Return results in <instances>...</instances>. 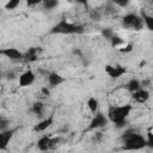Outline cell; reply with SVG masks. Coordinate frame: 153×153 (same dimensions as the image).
I'll list each match as a JSON object with an SVG mask.
<instances>
[{
	"label": "cell",
	"instance_id": "24",
	"mask_svg": "<svg viewBox=\"0 0 153 153\" xmlns=\"http://www.w3.org/2000/svg\"><path fill=\"white\" fill-rule=\"evenodd\" d=\"M19 4H20L19 0H10V1L6 2L5 7H6V10H14L19 6Z\"/></svg>",
	"mask_w": 153,
	"mask_h": 153
},
{
	"label": "cell",
	"instance_id": "12",
	"mask_svg": "<svg viewBox=\"0 0 153 153\" xmlns=\"http://www.w3.org/2000/svg\"><path fill=\"white\" fill-rule=\"evenodd\" d=\"M53 122H54V116H53V115H50L49 117L43 118V120H41L37 124H35L33 130H35L36 133H42V131L47 130V129L53 124Z\"/></svg>",
	"mask_w": 153,
	"mask_h": 153
},
{
	"label": "cell",
	"instance_id": "14",
	"mask_svg": "<svg viewBox=\"0 0 153 153\" xmlns=\"http://www.w3.org/2000/svg\"><path fill=\"white\" fill-rule=\"evenodd\" d=\"M126 88H127L128 92H130V93L133 94L134 92H136V91H139L140 88H142V85H141V81H140L139 79L133 78V79H130V80L126 84Z\"/></svg>",
	"mask_w": 153,
	"mask_h": 153
},
{
	"label": "cell",
	"instance_id": "27",
	"mask_svg": "<svg viewBox=\"0 0 153 153\" xmlns=\"http://www.w3.org/2000/svg\"><path fill=\"white\" fill-rule=\"evenodd\" d=\"M102 139H103V133H100V131H96V133L92 135V142L98 143V142L102 141Z\"/></svg>",
	"mask_w": 153,
	"mask_h": 153
},
{
	"label": "cell",
	"instance_id": "28",
	"mask_svg": "<svg viewBox=\"0 0 153 153\" xmlns=\"http://www.w3.org/2000/svg\"><path fill=\"white\" fill-rule=\"evenodd\" d=\"M118 50H120L121 53H129V51L133 50V45H131L130 43H126V44H124L122 48H120Z\"/></svg>",
	"mask_w": 153,
	"mask_h": 153
},
{
	"label": "cell",
	"instance_id": "31",
	"mask_svg": "<svg viewBox=\"0 0 153 153\" xmlns=\"http://www.w3.org/2000/svg\"><path fill=\"white\" fill-rule=\"evenodd\" d=\"M48 153H49V152H48Z\"/></svg>",
	"mask_w": 153,
	"mask_h": 153
},
{
	"label": "cell",
	"instance_id": "5",
	"mask_svg": "<svg viewBox=\"0 0 153 153\" xmlns=\"http://www.w3.org/2000/svg\"><path fill=\"white\" fill-rule=\"evenodd\" d=\"M61 142V137H51L48 135H43L37 140V148L41 152H50L51 149H54L59 143Z\"/></svg>",
	"mask_w": 153,
	"mask_h": 153
},
{
	"label": "cell",
	"instance_id": "1",
	"mask_svg": "<svg viewBox=\"0 0 153 153\" xmlns=\"http://www.w3.org/2000/svg\"><path fill=\"white\" fill-rule=\"evenodd\" d=\"M122 149L124 151H140L147 147L146 145V136L140 133H136L133 129L126 130L122 136Z\"/></svg>",
	"mask_w": 153,
	"mask_h": 153
},
{
	"label": "cell",
	"instance_id": "25",
	"mask_svg": "<svg viewBox=\"0 0 153 153\" xmlns=\"http://www.w3.org/2000/svg\"><path fill=\"white\" fill-rule=\"evenodd\" d=\"M7 129H10V121L5 117H1L0 118V131L7 130Z\"/></svg>",
	"mask_w": 153,
	"mask_h": 153
},
{
	"label": "cell",
	"instance_id": "29",
	"mask_svg": "<svg viewBox=\"0 0 153 153\" xmlns=\"http://www.w3.org/2000/svg\"><path fill=\"white\" fill-rule=\"evenodd\" d=\"M114 5L118 6V7H127L129 5V1H127V0H124V1H114Z\"/></svg>",
	"mask_w": 153,
	"mask_h": 153
},
{
	"label": "cell",
	"instance_id": "11",
	"mask_svg": "<svg viewBox=\"0 0 153 153\" xmlns=\"http://www.w3.org/2000/svg\"><path fill=\"white\" fill-rule=\"evenodd\" d=\"M131 97H133V99H134L136 103L145 104V103L149 99L151 93H149V91H148L147 88H140L139 91L134 92V93L131 94Z\"/></svg>",
	"mask_w": 153,
	"mask_h": 153
},
{
	"label": "cell",
	"instance_id": "3",
	"mask_svg": "<svg viewBox=\"0 0 153 153\" xmlns=\"http://www.w3.org/2000/svg\"><path fill=\"white\" fill-rule=\"evenodd\" d=\"M85 31L84 26L80 24H74L71 22H67L66 19H62L57 22L50 30V33L55 35H80Z\"/></svg>",
	"mask_w": 153,
	"mask_h": 153
},
{
	"label": "cell",
	"instance_id": "23",
	"mask_svg": "<svg viewBox=\"0 0 153 153\" xmlns=\"http://www.w3.org/2000/svg\"><path fill=\"white\" fill-rule=\"evenodd\" d=\"M36 56H37V49H35V48L29 49V50L24 54V59H26V60H29V61H35V60H36Z\"/></svg>",
	"mask_w": 153,
	"mask_h": 153
},
{
	"label": "cell",
	"instance_id": "4",
	"mask_svg": "<svg viewBox=\"0 0 153 153\" xmlns=\"http://www.w3.org/2000/svg\"><path fill=\"white\" fill-rule=\"evenodd\" d=\"M121 23L124 29H130V30H135V31H140L145 27L142 16L134 13V12H129V13L124 14L121 19Z\"/></svg>",
	"mask_w": 153,
	"mask_h": 153
},
{
	"label": "cell",
	"instance_id": "8",
	"mask_svg": "<svg viewBox=\"0 0 153 153\" xmlns=\"http://www.w3.org/2000/svg\"><path fill=\"white\" fill-rule=\"evenodd\" d=\"M104 71L111 79H118L127 73V68L120 65H106Z\"/></svg>",
	"mask_w": 153,
	"mask_h": 153
},
{
	"label": "cell",
	"instance_id": "20",
	"mask_svg": "<svg viewBox=\"0 0 153 153\" xmlns=\"http://www.w3.org/2000/svg\"><path fill=\"white\" fill-rule=\"evenodd\" d=\"M100 35H102L103 38L110 41V39L115 36V31H114L111 27H103V29L100 30Z\"/></svg>",
	"mask_w": 153,
	"mask_h": 153
},
{
	"label": "cell",
	"instance_id": "30",
	"mask_svg": "<svg viewBox=\"0 0 153 153\" xmlns=\"http://www.w3.org/2000/svg\"><path fill=\"white\" fill-rule=\"evenodd\" d=\"M42 92H43V93H45V94H47V96H48V94H49V90H48V88H47V87H44V88H42Z\"/></svg>",
	"mask_w": 153,
	"mask_h": 153
},
{
	"label": "cell",
	"instance_id": "15",
	"mask_svg": "<svg viewBox=\"0 0 153 153\" xmlns=\"http://www.w3.org/2000/svg\"><path fill=\"white\" fill-rule=\"evenodd\" d=\"M86 104H87L88 110H90L92 114H97V112L99 111V100H98V98H96V97H90V98L87 99Z\"/></svg>",
	"mask_w": 153,
	"mask_h": 153
},
{
	"label": "cell",
	"instance_id": "9",
	"mask_svg": "<svg viewBox=\"0 0 153 153\" xmlns=\"http://www.w3.org/2000/svg\"><path fill=\"white\" fill-rule=\"evenodd\" d=\"M0 54L4 55L5 57L10 59V60H13V61L24 59V53H22L17 48H4L0 50Z\"/></svg>",
	"mask_w": 153,
	"mask_h": 153
},
{
	"label": "cell",
	"instance_id": "17",
	"mask_svg": "<svg viewBox=\"0 0 153 153\" xmlns=\"http://www.w3.org/2000/svg\"><path fill=\"white\" fill-rule=\"evenodd\" d=\"M110 43H111L112 47L120 49V48H122V47L126 44V41H124V38H122L121 36H118L117 33H115V36L110 39Z\"/></svg>",
	"mask_w": 153,
	"mask_h": 153
},
{
	"label": "cell",
	"instance_id": "13",
	"mask_svg": "<svg viewBox=\"0 0 153 153\" xmlns=\"http://www.w3.org/2000/svg\"><path fill=\"white\" fill-rule=\"evenodd\" d=\"M14 131H16L14 129H7V130H4V131H0V148L1 149H5L7 147L11 139L13 137Z\"/></svg>",
	"mask_w": 153,
	"mask_h": 153
},
{
	"label": "cell",
	"instance_id": "7",
	"mask_svg": "<svg viewBox=\"0 0 153 153\" xmlns=\"http://www.w3.org/2000/svg\"><path fill=\"white\" fill-rule=\"evenodd\" d=\"M36 80V74L31 69H26L24 71L23 73L19 74L18 76V85L20 87H27V86H31Z\"/></svg>",
	"mask_w": 153,
	"mask_h": 153
},
{
	"label": "cell",
	"instance_id": "16",
	"mask_svg": "<svg viewBox=\"0 0 153 153\" xmlns=\"http://www.w3.org/2000/svg\"><path fill=\"white\" fill-rule=\"evenodd\" d=\"M44 104L42 103V102H36V103H33L32 104V106H31V112L32 114H35L36 116H43V114H44Z\"/></svg>",
	"mask_w": 153,
	"mask_h": 153
},
{
	"label": "cell",
	"instance_id": "19",
	"mask_svg": "<svg viewBox=\"0 0 153 153\" xmlns=\"http://www.w3.org/2000/svg\"><path fill=\"white\" fill-rule=\"evenodd\" d=\"M42 6L47 11H53L59 6V1H56V0H45V1L42 2Z\"/></svg>",
	"mask_w": 153,
	"mask_h": 153
},
{
	"label": "cell",
	"instance_id": "2",
	"mask_svg": "<svg viewBox=\"0 0 153 153\" xmlns=\"http://www.w3.org/2000/svg\"><path fill=\"white\" fill-rule=\"evenodd\" d=\"M133 110V106L130 104H123L117 106H111L108 110V118L110 122H112L117 128H124L127 124V118L130 115Z\"/></svg>",
	"mask_w": 153,
	"mask_h": 153
},
{
	"label": "cell",
	"instance_id": "26",
	"mask_svg": "<svg viewBox=\"0 0 153 153\" xmlns=\"http://www.w3.org/2000/svg\"><path fill=\"white\" fill-rule=\"evenodd\" d=\"M146 145L148 148L153 149V131L149 130L147 134H146Z\"/></svg>",
	"mask_w": 153,
	"mask_h": 153
},
{
	"label": "cell",
	"instance_id": "18",
	"mask_svg": "<svg viewBox=\"0 0 153 153\" xmlns=\"http://www.w3.org/2000/svg\"><path fill=\"white\" fill-rule=\"evenodd\" d=\"M141 16H142V19L145 23V27L153 32V16L148 14V13H142Z\"/></svg>",
	"mask_w": 153,
	"mask_h": 153
},
{
	"label": "cell",
	"instance_id": "21",
	"mask_svg": "<svg viewBox=\"0 0 153 153\" xmlns=\"http://www.w3.org/2000/svg\"><path fill=\"white\" fill-rule=\"evenodd\" d=\"M103 16H104V14H103V11L99 10V8H94V10H92V11L90 12V18H91L92 20H94V22H99Z\"/></svg>",
	"mask_w": 153,
	"mask_h": 153
},
{
	"label": "cell",
	"instance_id": "10",
	"mask_svg": "<svg viewBox=\"0 0 153 153\" xmlns=\"http://www.w3.org/2000/svg\"><path fill=\"white\" fill-rule=\"evenodd\" d=\"M47 81L50 87H56L65 82V78L57 72H49V74L47 75Z\"/></svg>",
	"mask_w": 153,
	"mask_h": 153
},
{
	"label": "cell",
	"instance_id": "6",
	"mask_svg": "<svg viewBox=\"0 0 153 153\" xmlns=\"http://www.w3.org/2000/svg\"><path fill=\"white\" fill-rule=\"evenodd\" d=\"M108 122H109L108 116L104 115L103 112L98 111L92 117V120L90 122V126H88V130H97L99 128H103V127H105L108 124Z\"/></svg>",
	"mask_w": 153,
	"mask_h": 153
},
{
	"label": "cell",
	"instance_id": "22",
	"mask_svg": "<svg viewBox=\"0 0 153 153\" xmlns=\"http://www.w3.org/2000/svg\"><path fill=\"white\" fill-rule=\"evenodd\" d=\"M18 76H19V75H18L13 69H7L6 72L2 73V78L6 79V80H8V81H12V80L17 79Z\"/></svg>",
	"mask_w": 153,
	"mask_h": 153
}]
</instances>
